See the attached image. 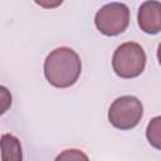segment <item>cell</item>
Segmentation results:
<instances>
[{
    "mask_svg": "<svg viewBox=\"0 0 161 161\" xmlns=\"http://www.w3.org/2000/svg\"><path fill=\"white\" fill-rule=\"evenodd\" d=\"M82 72L79 55L70 48L60 47L52 50L44 60V75L57 88L73 86Z\"/></svg>",
    "mask_w": 161,
    "mask_h": 161,
    "instance_id": "obj_1",
    "label": "cell"
},
{
    "mask_svg": "<svg viewBox=\"0 0 161 161\" xmlns=\"http://www.w3.org/2000/svg\"><path fill=\"white\" fill-rule=\"evenodd\" d=\"M146 65V53L143 48L133 42H127L117 47L112 57V67L114 73L125 79L136 78Z\"/></svg>",
    "mask_w": 161,
    "mask_h": 161,
    "instance_id": "obj_2",
    "label": "cell"
},
{
    "mask_svg": "<svg viewBox=\"0 0 161 161\" xmlns=\"http://www.w3.org/2000/svg\"><path fill=\"white\" fill-rule=\"evenodd\" d=\"M143 114V106L135 96H122L116 98L108 109L109 123L122 131L135 128Z\"/></svg>",
    "mask_w": 161,
    "mask_h": 161,
    "instance_id": "obj_3",
    "label": "cell"
},
{
    "mask_svg": "<svg viewBox=\"0 0 161 161\" xmlns=\"http://www.w3.org/2000/svg\"><path fill=\"white\" fill-rule=\"evenodd\" d=\"M94 24L103 35H119L130 24V9L123 3L106 4L97 11Z\"/></svg>",
    "mask_w": 161,
    "mask_h": 161,
    "instance_id": "obj_4",
    "label": "cell"
},
{
    "mask_svg": "<svg viewBox=\"0 0 161 161\" xmlns=\"http://www.w3.org/2000/svg\"><path fill=\"white\" fill-rule=\"evenodd\" d=\"M137 23L142 31L155 35L161 31V3L147 0L138 8Z\"/></svg>",
    "mask_w": 161,
    "mask_h": 161,
    "instance_id": "obj_5",
    "label": "cell"
},
{
    "mask_svg": "<svg viewBox=\"0 0 161 161\" xmlns=\"http://www.w3.org/2000/svg\"><path fill=\"white\" fill-rule=\"evenodd\" d=\"M1 147H3V160H13V161H20L23 158L21 155V146L19 140L9 133L3 135L1 137Z\"/></svg>",
    "mask_w": 161,
    "mask_h": 161,
    "instance_id": "obj_6",
    "label": "cell"
},
{
    "mask_svg": "<svg viewBox=\"0 0 161 161\" xmlns=\"http://www.w3.org/2000/svg\"><path fill=\"white\" fill-rule=\"evenodd\" d=\"M146 138L152 147L161 150V116L151 118L146 127Z\"/></svg>",
    "mask_w": 161,
    "mask_h": 161,
    "instance_id": "obj_7",
    "label": "cell"
},
{
    "mask_svg": "<svg viewBox=\"0 0 161 161\" xmlns=\"http://www.w3.org/2000/svg\"><path fill=\"white\" fill-rule=\"evenodd\" d=\"M60 158H75V160H78V158H87V156L86 155H83L82 152H79L78 150H65L62 155H58L57 156V160H60Z\"/></svg>",
    "mask_w": 161,
    "mask_h": 161,
    "instance_id": "obj_8",
    "label": "cell"
},
{
    "mask_svg": "<svg viewBox=\"0 0 161 161\" xmlns=\"http://www.w3.org/2000/svg\"><path fill=\"white\" fill-rule=\"evenodd\" d=\"M34 1H35V4H38L39 6H42L44 9H55V8L60 6L64 0H34Z\"/></svg>",
    "mask_w": 161,
    "mask_h": 161,
    "instance_id": "obj_9",
    "label": "cell"
},
{
    "mask_svg": "<svg viewBox=\"0 0 161 161\" xmlns=\"http://www.w3.org/2000/svg\"><path fill=\"white\" fill-rule=\"evenodd\" d=\"M157 59H158V63H160V65H161V43H160L158 47H157Z\"/></svg>",
    "mask_w": 161,
    "mask_h": 161,
    "instance_id": "obj_10",
    "label": "cell"
}]
</instances>
